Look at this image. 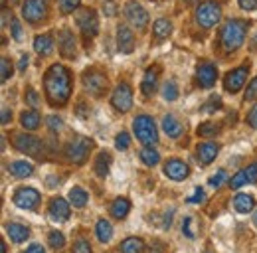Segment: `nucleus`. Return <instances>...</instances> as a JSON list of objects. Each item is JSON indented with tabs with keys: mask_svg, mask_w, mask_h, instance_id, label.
<instances>
[{
	"mask_svg": "<svg viewBox=\"0 0 257 253\" xmlns=\"http://www.w3.org/2000/svg\"><path fill=\"white\" fill-rule=\"evenodd\" d=\"M44 89L52 107H64L71 97V75L62 63H54L44 75Z\"/></svg>",
	"mask_w": 257,
	"mask_h": 253,
	"instance_id": "f257e3e1",
	"label": "nucleus"
},
{
	"mask_svg": "<svg viewBox=\"0 0 257 253\" xmlns=\"http://www.w3.org/2000/svg\"><path fill=\"white\" fill-rule=\"evenodd\" d=\"M247 28H249V22H245V20H235V18L227 20L220 30V44H222L224 52L231 54V52L239 50L245 40Z\"/></svg>",
	"mask_w": 257,
	"mask_h": 253,
	"instance_id": "f03ea898",
	"label": "nucleus"
},
{
	"mask_svg": "<svg viewBox=\"0 0 257 253\" xmlns=\"http://www.w3.org/2000/svg\"><path fill=\"white\" fill-rule=\"evenodd\" d=\"M133 133L147 147H155L159 143V129L155 125L153 117H149V115H139L133 121Z\"/></svg>",
	"mask_w": 257,
	"mask_h": 253,
	"instance_id": "7ed1b4c3",
	"label": "nucleus"
},
{
	"mask_svg": "<svg viewBox=\"0 0 257 253\" xmlns=\"http://www.w3.org/2000/svg\"><path fill=\"white\" fill-rule=\"evenodd\" d=\"M91 151H93V141L77 135V137L69 139V143L65 145V158L73 164H83L89 158Z\"/></svg>",
	"mask_w": 257,
	"mask_h": 253,
	"instance_id": "20e7f679",
	"label": "nucleus"
},
{
	"mask_svg": "<svg viewBox=\"0 0 257 253\" xmlns=\"http://www.w3.org/2000/svg\"><path fill=\"white\" fill-rule=\"evenodd\" d=\"M222 18V6L216 2H202L196 8V22L202 28H214Z\"/></svg>",
	"mask_w": 257,
	"mask_h": 253,
	"instance_id": "39448f33",
	"label": "nucleus"
},
{
	"mask_svg": "<svg viewBox=\"0 0 257 253\" xmlns=\"http://www.w3.org/2000/svg\"><path fill=\"white\" fill-rule=\"evenodd\" d=\"M14 147H16V151H20L28 157H44V143L32 135H26V133L14 135Z\"/></svg>",
	"mask_w": 257,
	"mask_h": 253,
	"instance_id": "423d86ee",
	"label": "nucleus"
},
{
	"mask_svg": "<svg viewBox=\"0 0 257 253\" xmlns=\"http://www.w3.org/2000/svg\"><path fill=\"white\" fill-rule=\"evenodd\" d=\"M247 75H249V63L245 62L243 65H239V67L231 69L229 73H225L224 89L227 93H237L243 87V83L247 81Z\"/></svg>",
	"mask_w": 257,
	"mask_h": 253,
	"instance_id": "0eeeda50",
	"label": "nucleus"
},
{
	"mask_svg": "<svg viewBox=\"0 0 257 253\" xmlns=\"http://www.w3.org/2000/svg\"><path fill=\"white\" fill-rule=\"evenodd\" d=\"M83 87L87 93L93 97H103L105 89H107V75L101 73L99 69H91L83 73Z\"/></svg>",
	"mask_w": 257,
	"mask_h": 253,
	"instance_id": "6e6552de",
	"label": "nucleus"
},
{
	"mask_svg": "<svg viewBox=\"0 0 257 253\" xmlns=\"http://www.w3.org/2000/svg\"><path fill=\"white\" fill-rule=\"evenodd\" d=\"M40 200H42L40 192L36 188H30V186H22V188L16 190V194H14V204L20 210H36Z\"/></svg>",
	"mask_w": 257,
	"mask_h": 253,
	"instance_id": "1a4fd4ad",
	"label": "nucleus"
},
{
	"mask_svg": "<svg viewBox=\"0 0 257 253\" xmlns=\"http://www.w3.org/2000/svg\"><path fill=\"white\" fill-rule=\"evenodd\" d=\"M111 105L119 111V113H127L133 107V89L128 83H119L115 87V91L111 95Z\"/></svg>",
	"mask_w": 257,
	"mask_h": 253,
	"instance_id": "9d476101",
	"label": "nucleus"
},
{
	"mask_svg": "<svg viewBox=\"0 0 257 253\" xmlns=\"http://www.w3.org/2000/svg\"><path fill=\"white\" fill-rule=\"evenodd\" d=\"M22 14L30 24H38L48 16V2L46 0H26L22 6Z\"/></svg>",
	"mask_w": 257,
	"mask_h": 253,
	"instance_id": "9b49d317",
	"label": "nucleus"
},
{
	"mask_svg": "<svg viewBox=\"0 0 257 253\" xmlns=\"http://www.w3.org/2000/svg\"><path fill=\"white\" fill-rule=\"evenodd\" d=\"M216 79H218V69L216 65L210 62H200L196 67V83L198 87L202 89H210L216 85Z\"/></svg>",
	"mask_w": 257,
	"mask_h": 253,
	"instance_id": "f8f14e48",
	"label": "nucleus"
},
{
	"mask_svg": "<svg viewBox=\"0 0 257 253\" xmlns=\"http://www.w3.org/2000/svg\"><path fill=\"white\" fill-rule=\"evenodd\" d=\"M125 18L128 20V24L137 30H145L149 24V12L139 4V2H128L125 6Z\"/></svg>",
	"mask_w": 257,
	"mask_h": 253,
	"instance_id": "ddd939ff",
	"label": "nucleus"
},
{
	"mask_svg": "<svg viewBox=\"0 0 257 253\" xmlns=\"http://www.w3.org/2000/svg\"><path fill=\"white\" fill-rule=\"evenodd\" d=\"M77 26H79V30L83 34L85 42L91 40V38H95L97 32H99L97 14L93 10H83V12H79V16H77Z\"/></svg>",
	"mask_w": 257,
	"mask_h": 253,
	"instance_id": "4468645a",
	"label": "nucleus"
},
{
	"mask_svg": "<svg viewBox=\"0 0 257 253\" xmlns=\"http://www.w3.org/2000/svg\"><path fill=\"white\" fill-rule=\"evenodd\" d=\"M164 174H166L170 180H174V182H182V180H186V178L190 176V168H188V164L182 162L180 158H170V160H166V164H164Z\"/></svg>",
	"mask_w": 257,
	"mask_h": 253,
	"instance_id": "2eb2a0df",
	"label": "nucleus"
},
{
	"mask_svg": "<svg viewBox=\"0 0 257 253\" xmlns=\"http://www.w3.org/2000/svg\"><path fill=\"white\" fill-rule=\"evenodd\" d=\"M255 182H257V160L251 162V164H247L245 168H241L239 172H235L231 176V180H229V186L233 190H237L241 188V186H245V184H255Z\"/></svg>",
	"mask_w": 257,
	"mask_h": 253,
	"instance_id": "dca6fc26",
	"label": "nucleus"
},
{
	"mask_svg": "<svg viewBox=\"0 0 257 253\" xmlns=\"http://www.w3.org/2000/svg\"><path fill=\"white\" fill-rule=\"evenodd\" d=\"M159 75H161V69L157 65L149 67L143 75V83H141V91L145 97H151V95L157 91V85H159Z\"/></svg>",
	"mask_w": 257,
	"mask_h": 253,
	"instance_id": "f3484780",
	"label": "nucleus"
},
{
	"mask_svg": "<svg viewBox=\"0 0 257 253\" xmlns=\"http://www.w3.org/2000/svg\"><path fill=\"white\" fill-rule=\"evenodd\" d=\"M69 214H71V210H69V206H67L64 198H52L50 200V218L54 221H58V223L67 221Z\"/></svg>",
	"mask_w": 257,
	"mask_h": 253,
	"instance_id": "a211bd4d",
	"label": "nucleus"
},
{
	"mask_svg": "<svg viewBox=\"0 0 257 253\" xmlns=\"http://www.w3.org/2000/svg\"><path fill=\"white\" fill-rule=\"evenodd\" d=\"M58 48H60V54L64 58H67V60L75 58V38L67 28L58 34Z\"/></svg>",
	"mask_w": 257,
	"mask_h": 253,
	"instance_id": "6ab92c4d",
	"label": "nucleus"
},
{
	"mask_svg": "<svg viewBox=\"0 0 257 253\" xmlns=\"http://www.w3.org/2000/svg\"><path fill=\"white\" fill-rule=\"evenodd\" d=\"M117 50L121 54H131L135 50V34L127 26L117 28Z\"/></svg>",
	"mask_w": 257,
	"mask_h": 253,
	"instance_id": "aec40b11",
	"label": "nucleus"
},
{
	"mask_svg": "<svg viewBox=\"0 0 257 253\" xmlns=\"http://www.w3.org/2000/svg\"><path fill=\"white\" fill-rule=\"evenodd\" d=\"M218 153H220V145L218 143H212L210 141V143H200L198 145V158H200V162L204 166L212 164V160H216Z\"/></svg>",
	"mask_w": 257,
	"mask_h": 253,
	"instance_id": "412c9836",
	"label": "nucleus"
},
{
	"mask_svg": "<svg viewBox=\"0 0 257 253\" xmlns=\"http://www.w3.org/2000/svg\"><path fill=\"white\" fill-rule=\"evenodd\" d=\"M6 233L10 235V239L14 243H22V241H26L30 237V229L26 225H22V223H8L6 225Z\"/></svg>",
	"mask_w": 257,
	"mask_h": 253,
	"instance_id": "4be33fe9",
	"label": "nucleus"
},
{
	"mask_svg": "<svg viewBox=\"0 0 257 253\" xmlns=\"http://www.w3.org/2000/svg\"><path fill=\"white\" fill-rule=\"evenodd\" d=\"M8 172L14 178H28V176H32L34 166L30 162H26V160H16V162L8 164Z\"/></svg>",
	"mask_w": 257,
	"mask_h": 253,
	"instance_id": "5701e85b",
	"label": "nucleus"
},
{
	"mask_svg": "<svg viewBox=\"0 0 257 253\" xmlns=\"http://www.w3.org/2000/svg\"><path fill=\"white\" fill-rule=\"evenodd\" d=\"M233 208L239 214H247V212H251L255 208V198L251 194H237L233 198Z\"/></svg>",
	"mask_w": 257,
	"mask_h": 253,
	"instance_id": "b1692460",
	"label": "nucleus"
},
{
	"mask_svg": "<svg viewBox=\"0 0 257 253\" xmlns=\"http://www.w3.org/2000/svg\"><path fill=\"white\" fill-rule=\"evenodd\" d=\"M162 129H164V133L170 137V139H178L180 135H182V123L174 117V115H166L164 119H162Z\"/></svg>",
	"mask_w": 257,
	"mask_h": 253,
	"instance_id": "393cba45",
	"label": "nucleus"
},
{
	"mask_svg": "<svg viewBox=\"0 0 257 253\" xmlns=\"http://www.w3.org/2000/svg\"><path fill=\"white\" fill-rule=\"evenodd\" d=\"M34 50L40 54V56H50L54 52V38L50 34H42L34 40Z\"/></svg>",
	"mask_w": 257,
	"mask_h": 253,
	"instance_id": "a878e982",
	"label": "nucleus"
},
{
	"mask_svg": "<svg viewBox=\"0 0 257 253\" xmlns=\"http://www.w3.org/2000/svg\"><path fill=\"white\" fill-rule=\"evenodd\" d=\"M109 212H111V216H113L115 220H125L128 216V212H131V202H128L127 198H117V200L111 204Z\"/></svg>",
	"mask_w": 257,
	"mask_h": 253,
	"instance_id": "bb28decb",
	"label": "nucleus"
},
{
	"mask_svg": "<svg viewBox=\"0 0 257 253\" xmlns=\"http://www.w3.org/2000/svg\"><path fill=\"white\" fill-rule=\"evenodd\" d=\"M69 204L73 206V208H85L87 206V202H89V196H87V192L81 188V186H73V188L69 190Z\"/></svg>",
	"mask_w": 257,
	"mask_h": 253,
	"instance_id": "cd10ccee",
	"label": "nucleus"
},
{
	"mask_svg": "<svg viewBox=\"0 0 257 253\" xmlns=\"http://www.w3.org/2000/svg\"><path fill=\"white\" fill-rule=\"evenodd\" d=\"M170 32H172V24H170L168 18H159V20L153 24V34H155V40H157V42L166 40V38L170 36Z\"/></svg>",
	"mask_w": 257,
	"mask_h": 253,
	"instance_id": "c85d7f7f",
	"label": "nucleus"
},
{
	"mask_svg": "<svg viewBox=\"0 0 257 253\" xmlns=\"http://www.w3.org/2000/svg\"><path fill=\"white\" fill-rule=\"evenodd\" d=\"M95 233H97V239L101 243H109L113 239V225L107 220H99L95 225Z\"/></svg>",
	"mask_w": 257,
	"mask_h": 253,
	"instance_id": "c756f323",
	"label": "nucleus"
},
{
	"mask_svg": "<svg viewBox=\"0 0 257 253\" xmlns=\"http://www.w3.org/2000/svg\"><path fill=\"white\" fill-rule=\"evenodd\" d=\"M111 155L109 153H99V157L95 160V174L99 178H105L109 174V168H111Z\"/></svg>",
	"mask_w": 257,
	"mask_h": 253,
	"instance_id": "7c9ffc66",
	"label": "nucleus"
},
{
	"mask_svg": "<svg viewBox=\"0 0 257 253\" xmlns=\"http://www.w3.org/2000/svg\"><path fill=\"white\" fill-rule=\"evenodd\" d=\"M145 251V241L141 237H127L121 243V253H143Z\"/></svg>",
	"mask_w": 257,
	"mask_h": 253,
	"instance_id": "2f4dec72",
	"label": "nucleus"
},
{
	"mask_svg": "<svg viewBox=\"0 0 257 253\" xmlns=\"http://www.w3.org/2000/svg\"><path fill=\"white\" fill-rule=\"evenodd\" d=\"M40 115L36 113V111H24L22 113V117H20V125L24 126L26 131H36L38 126H40Z\"/></svg>",
	"mask_w": 257,
	"mask_h": 253,
	"instance_id": "473e14b6",
	"label": "nucleus"
},
{
	"mask_svg": "<svg viewBox=\"0 0 257 253\" xmlns=\"http://www.w3.org/2000/svg\"><path fill=\"white\" fill-rule=\"evenodd\" d=\"M139 157H141V160H143L147 166H157L159 160H161V155H159L153 147H145V149L139 153Z\"/></svg>",
	"mask_w": 257,
	"mask_h": 253,
	"instance_id": "72a5a7b5",
	"label": "nucleus"
},
{
	"mask_svg": "<svg viewBox=\"0 0 257 253\" xmlns=\"http://www.w3.org/2000/svg\"><path fill=\"white\" fill-rule=\"evenodd\" d=\"M178 95H180V89H178V85H176L174 79H170V81H166V83L162 85V97H164L166 101H176Z\"/></svg>",
	"mask_w": 257,
	"mask_h": 253,
	"instance_id": "f704fd0d",
	"label": "nucleus"
},
{
	"mask_svg": "<svg viewBox=\"0 0 257 253\" xmlns=\"http://www.w3.org/2000/svg\"><path fill=\"white\" fill-rule=\"evenodd\" d=\"M218 109H222V97L220 95H212L210 99H208V103H204L202 105V113H206V115H212V113H216Z\"/></svg>",
	"mask_w": 257,
	"mask_h": 253,
	"instance_id": "c9c22d12",
	"label": "nucleus"
},
{
	"mask_svg": "<svg viewBox=\"0 0 257 253\" xmlns=\"http://www.w3.org/2000/svg\"><path fill=\"white\" fill-rule=\"evenodd\" d=\"M48 241H50V247H52V249L60 251V249H64V245H65V235L62 231H50Z\"/></svg>",
	"mask_w": 257,
	"mask_h": 253,
	"instance_id": "e433bc0d",
	"label": "nucleus"
},
{
	"mask_svg": "<svg viewBox=\"0 0 257 253\" xmlns=\"http://www.w3.org/2000/svg\"><path fill=\"white\" fill-rule=\"evenodd\" d=\"M218 131H220V125L218 123H212V121H206V123H202V125L198 126V135L204 137V139L214 137Z\"/></svg>",
	"mask_w": 257,
	"mask_h": 253,
	"instance_id": "4c0bfd02",
	"label": "nucleus"
},
{
	"mask_svg": "<svg viewBox=\"0 0 257 253\" xmlns=\"http://www.w3.org/2000/svg\"><path fill=\"white\" fill-rule=\"evenodd\" d=\"M91 243L87 241V239H77L75 243H73V247H71V253H91Z\"/></svg>",
	"mask_w": 257,
	"mask_h": 253,
	"instance_id": "58836bf2",
	"label": "nucleus"
},
{
	"mask_svg": "<svg viewBox=\"0 0 257 253\" xmlns=\"http://www.w3.org/2000/svg\"><path fill=\"white\" fill-rule=\"evenodd\" d=\"M128 145H131V137H128V133H119L117 137H115V147L119 149V151H127Z\"/></svg>",
	"mask_w": 257,
	"mask_h": 253,
	"instance_id": "ea45409f",
	"label": "nucleus"
},
{
	"mask_svg": "<svg viewBox=\"0 0 257 253\" xmlns=\"http://www.w3.org/2000/svg\"><path fill=\"white\" fill-rule=\"evenodd\" d=\"M0 63H2V65H0V67H2V83H6V81L10 79V75H12V71H14V69H12V62H10L8 58H2Z\"/></svg>",
	"mask_w": 257,
	"mask_h": 253,
	"instance_id": "a19ab883",
	"label": "nucleus"
},
{
	"mask_svg": "<svg viewBox=\"0 0 257 253\" xmlns=\"http://www.w3.org/2000/svg\"><path fill=\"white\" fill-rule=\"evenodd\" d=\"M225 178H227V172H225L224 168H220L212 178H210V186H214V188H220L222 186V182H224Z\"/></svg>",
	"mask_w": 257,
	"mask_h": 253,
	"instance_id": "79ce46f5",
	"label": "nucleus"
},
{
	"mask_svg": "<svg viewBox=\"0 0 257 253\" xmlns=\"http://www.w3.org/2000/svg\"><path fill=\"white\" fill-rule=\"evenodd\" d=\"M245 101H255L257 99V75L253 77V81H249L247 89H245Z\"/></svg>",
	"mask_w": 257,
	"mask_h": 253,
	"instance_id": "37998d69",
	"label": "nucleus"
},
{
	"mask_svg": "<svg viewBox=\"0 0 257 253\" xmlns=\"http://www.w3.org/2000/svg\"><path fill=\"white\" fill-rule=\"evenodd\" d=\"M10 32H12V38H14L16 42H22V40H24V36H22V26H20V22H18L16 18L10 22Z\"/></svg>",
	"mask_w": 257,
	"mask_h": 253,
	"instance_id": "c03bdc74",
	"label": "nucleus"
},
{
	"mask_svg": "<svg viewBox=\"0 0 257 253\" xmlns=\"http://www.w3.org/2000/svg\"><path fill=\"white\" fill-rule=\"evenodd\" d=\"M79 2H81V0H62L60 8H62L64 14H69V12H73V10L79 6Z\"/></svg>",
	"mask_w": 257,
	"mask_h": 253,
	"instance_id": "a18cd8bd",
	"label": "nucleus"
},
{
	"mask_svg": "<svg viewBox=\"0 0 257 253\" xmlns=\"http://www.w3.org/2000/svg\"><path fill=\"white\" fill-rule=\"evenodd\" d=\"M186 202H188V204H202V202H206V194H204V190L196 188L194 190V196H190Z\"/></svg>",
	"mask_w": 257,
	"mask_h": 253,
	"instance_id": "49530a36",
	"label": "nucleus"
},
{
	"mask_svg": "<svg viewBox=\"0 0 257 253\" xmlns=\"http://www.w3.org/2000/svg\"><path fill=\"white\" fill-rule=\"evenodd\" d=\"M166 251V245L162 243L161 239H153V243L149 245V253H164Z\"/></svg>",
	"mask_w": 257,
	"mask_h": 253,
	"instance_id": "de8ad7c7",
	"label": "nucleus"
},
{
	"mask_svg": "<svg viewBox=\"0 0 257 253\" xmlns=\"http://www.w3.org/2000/svg\"><path fill=\"white\" fill-rule=\"evenodd\" d=\"M26 101H28V105H32L34 109H36V107L40 105V97H38V93L34 91L32 87H30V89L26 91Z\"/></svg>",
	"mask_w": 257,
	"mask_h": 253,
	"instance_id": "09e8293b",
	"label": "nucleus"
},
{
	"mask_svg": "<svg viewBox=\"0 0 257 253\" xmlns=\"http://www.w3.org/2000/svg\"><path fill=\"white\" fill-rule=\"evenodd\" d=\"M237 2H239V8L241 10H247V12L257 10V0H237Z\"/></svg>",
	"mask_w": 257,
	"mask_h": 253,
	"instance_id": "8fccbe9b",
	"label": "nucleus"
},
{
	"mask_svg": "<svg viewBox=\"0 0 257 253\" xmlns=\"http://www.w3.org/2000/svg\"><path fill=\"white\" fill-rule=\"evenodd\" d=\"M245 121H247V125L251 126V129H257V105L247 113V119Z\"/></svg>",
	"mask_w": 257,
	"mask_h": 253,
	"instance_id": "3c124183",
	"label": "nucleus"
},
{
	"mask_svg": "<svg viewBox=\"0 0 257 253\" xmlns=\"http://www.w3.org/2000/svg\"><path fill=\"white\" fill-rule=\"evenodd\" d=\"M190 225H192V218L188 216V218H184V221H182V231H184L190 239H194V233H192V229H190Z\"/></svg>",
	"mask_w": 257,
	"mask_h": 253,
	"instance_id": "603ef678",
	"label": "nucleus"
},
{
	"mask_svg": "<svg viewBox=\"0 0 257 253\" xmlns=\"http://www.w3.org/2000/svg\"><path fill=\"white\" fill-rule=\"evenodd\" d=\"M103 12H105V16H113V14H115V2H113V0H105Z\"/></svg>",
	"mask_w": 257,
	"mask_h": 253,
	"instance_id": "864d4df0",
	"label": "nucleus"
},
{
	"mask_svg": "<svg viewBox=\"0 0 257 253\" xmlns=\"http://www.w3.org/2000/svg\"><path fill=\"white\" fill-rule=\"evenodd\" d=\"M48 126H50L52 131H60V129L64 126V123H62L58 117H48Z\"/></svg>",
	"mask_w": 257,
	"mask_h": 253,
	"instance_id": "5fc2aeb1",
	"label": "nucleus"
},
{
	"mask_svg": "<svg viewBox=\"0 0 257 253\" xmlns=\"http://www.w3.org/2000/svg\"><path fill=\"white\" fill-rule=\"evenodd\" d=\"M10 119H12V111H10L8 107H4V109H2V125H8Z\"/></svg>",
	"mask_w": 257,
	"mask_h": 253,
	"instance_id": "6e6d98bb",
	"label": "nucleus"
},
{
	"mask_svg": "<svg viewBox=\"0 0 257 253\" xmlns=\"http://www.w3.org/2000/svg\"><path fill=\"white\" fill-rule=\"evenodd\" d=\"M24 253H46V249H44L40 243H32V245H30Z\"/></svg>",
	"mask_w": 257,
	"mask_h": 253,
	"instance_id": "4d7b16f0",
	"label": "nucleus"
},
{
	"mask_svg": "<svg viewBox=\"0 0 257 253\" xmlns=\"http://www.w3.org/2000/svg\"><path fill=\"white\" fill-rule=\"evenodd\" d=\"M26 67H28V58H26V56H22V60H20V65H18V69H20V71H24Z\"/></svg>",
	"mask_w": 257,
	"mask_h": 253,
	"instance_id": "13d9d810",
	"label": "nucleus"
},
{
	"mask_svg": "<svg viewBox=\"0 0 257 253\" xmlns=\"http://www.w3.org/2000/svg\"><path fill=\"white\" fill-rule=\"evenodd\" d=\"M0 253H6V243L4 241H0Z\"/></svg>",
	"mask_w": 257,
	"mask_h": 253,
	"instance_id": "bf43d9fd",
	"label": "nucleus"
},
{
	"mask_svg": "<svg viewBox=\"0 0 257 253\" xmlns=\"http://www.w3.org/2000/svg\"><path fill=\"white\" fill-rule=\"evenodd\" d=\"M251 48H253V50H257V38L253 40V42H251Z\"/></svg>",
	"mask_w": 257,
	"mask_h": 253,
	"instance_id": "052dcab7",
	"label": "nucleus"
},
{
	"mask_svg": "<svg viewBox=\"0 0 257 253\" xmlns=\"http://www.w3.org/2000/svg\"><path fill=\"white\" fill-rule=\"evenodd\" d=\"M253 223H255V225H257V210H255V212H253Z\"/></svg>",
	"mask_w": 257,
	"mask_h": 253,
	"instance_id": "680f3d73",
	"label": "nucleus"
},
{
	"mask_svg": "<svg viewBox=\"0 0 257 253\" xmlns=\"http://www.w3.org/2000/svg\"><path fill=\"white\" fill-rule=\"evenodd\" d=\"M184 2H188V4H194V2H196V0H184Z\"/></svg>",
	"mask_w": 257,
	"mask_h": 253,
	"instance_id": "e2e57ef3",
	"label": "nucleus"
},
{
	"mask_svg": "<svg viewBox=\"0 0 257 253\" xmlns=\"http://www.w3.org/2000/svg\"><path fill=\"white\" fill-rule=\"evenodd\" d=\"M12 2H18V0H12Z\"/></svg>",
	"mask_w": 257,
	"mask_h": 253,
	"instance_id": "0e129e2a",
	"label": "nucleus"
}]
</instances>
